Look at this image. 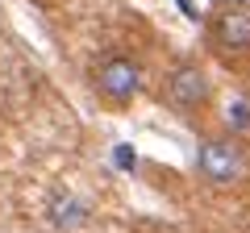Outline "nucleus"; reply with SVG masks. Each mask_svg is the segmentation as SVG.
I'll return each mask as SVG.
<instances>
[{"label":"nucleus","mask_w":250,"mask_h":233,"mask_svg":"<svg viewBox=\"0 0 250 233\" xmlns=\"http://www.w3.org/2000/svg\"><path fill=\"white\" fill-rule=\"evenodd\" d=\"M88 88L96 96V104H104L108 113H125L134 108L146 92V71L138 54L125 50H104L88 71Z\"/></svg>","instance_id":"obj_1"},{"label":"nucleus","mask_w":250,"mask_h":233,"mask_svg":"<svg viewBox=\"0 0 250 233\" xmlns=\"http://www.w3.org/2000/svg\"><path fill=\"white\" fill-rule=\"evenodd\" d=\"M192 175L213 192H238L250 183V150L242 137L213 134L200 137L196 154H192Z\"/></svg>","instance_id":"obj_2"},{"label":"nucleus","mask_w":250,"mask_h":233,"mask_svg":"<svg viewBox=\"0 0 250 233\" xmlns=\"http://www.w3.org/2000/svg\"><path fill=\"white\" fill-rule=\"evenodd\" d=\"M159 104L179 121H205V113L213 108V75L205 71V63L179 58L159 88Z\"/></svg>","instance_id":"obj_3"},{"label":"nucleus","mask_w":250,"mask_h":233,"mask_svg":"<svg viewBox=\"0 0 250 233\" xmlns=\"http://www.w3.org/2000/svg\"><path fill=\"white\" fill-rule=\"evenodd\" d=\"M208 42L217 54H250V9L246 4H229V9L213 13L208 21Z\"/></svg>","instance_id":"obj_4"},{"label":"nucleus","mask_w":250,"mask_h":233,"mask_svg":"<svg viewBox=\"0 0 250 233\" xmlns=\"http://www.w3.org/2000/svg\"><path fill=\"white\" fill-rule=\"evenodd\" d=\"M42 213H46V225H50V229H59V233H83L92 225V216H96V208H92L88 196H80V192H71V188H59V192L46 196Z\"/></svg>","instance_id":"obj_5"},{"label":"nucleus","mask_w":250,"mask_h":233,"mask_svg":"<svg viewBox=\"0 0 250 233\" xmlns=\"http://www.w3.org/2000/svg\"><path fill=\"white\" fill-rule=\"evenodd\" d=\"M229 121H233V129H250V108L242 104V100L229 104Z\"/></svg>","instance_id":"obj_6"},{"label":"nucleus","mask_w":250,"mask_h":233,"mask_svg":"<svg viewBox=\"0 0 250 233\" xmlns=\"http://www.w3.org/2000/svg\"><path fill=\"white\" fill-rule=\"evenodd\" d=\"M117 162H121V167H138V150H129V146H117Z\"/></svg>","instance_id":"obj_7"}]
</instances>
